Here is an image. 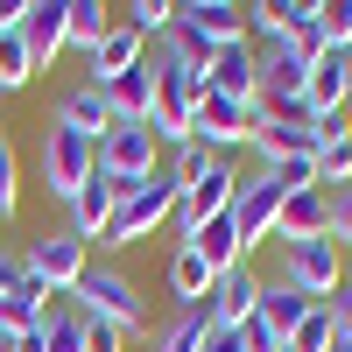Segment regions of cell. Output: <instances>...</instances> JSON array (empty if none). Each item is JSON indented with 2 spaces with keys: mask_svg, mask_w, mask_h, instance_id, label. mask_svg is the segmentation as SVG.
<instances>
[{
  "mask_svg": "<svg viewBox=\"0 0 352 352\" xmlns=\"http://www.w3.org/2000/svg\"><path fill=\"white\" fill-rule=\"evenodd\" d=\"M176 197H184V176H176V169H155L148 184L120 190V204H113V226H106L99 247H134V240H148L155 226L176 219Z\"/></svg>",
  "mask_w": 352,
  "mask_h": 352,
  "instance_id": "cell-1",
  "label": "cell"
},
{
  "mask_svg": "<svg viewBox=\"0 0 352 352\" xmlns=\"http://www.w3.org/2000/svg\"><path fill=\"white\" fill-rule=\"evenodd\" d=\"M71 310L78 317H99V324H113V331H148V303H141V289L120 275V268H85L78 275V289H71Z\"/></svg>",
  "mask_w": 352,
  "mask_h": 352,
  "instance_id": "cell-2",
  "label": "cell"
},
{
  "mask_svg": "<svg viewBox=\"0 0 352 352\" xmlns=\"http://www.w3.org/2000/svg\"><path fill=\"white\" fill-rule=\"evenodd\" d=\"M232 197H240V169H232V155H212V162L184 184V197H176V232H184V247H190L212 219L232 212Z\"/></svg>",
  "mask_w": 352,
  "mask_h": 352,
  "instance_id": "cell-3",
  "label": "cell"
},
{
  "mask_svg": "<svg viewBox=\"0 0 352 352\" xmlns=\"http://www.w3.org/2000/svg\"><path fill=\"white\" fill-rule=\"evenodd\" d=\"M282 282L303 303H331L345 289V254L331 247V232L324 240H282Z\"/></svg>",
  "mask_w": 352,
  "mask_h": 352,
  "instance_id": "cell-4",
  "label": "cell"
},
{
  "mask_svg": "<svg viewBox=\"0 0 352 352\" xmlns=\"http://www.w3.org/2000/svg\"><path fill=\"white\" fill-rule=\"evenodd\" d=\"M92 169H99V148H92L71 120H50V127H43V190H50V197L71 204Z\"/></svg>",
  "mask_w": 352,
  "mask_h": 352,
  "instance_id": "cell-5",
  "label": "cell"
},
{
  "mask_svg": "<svg viewBox=\"0 0 352 352\" xmlns=\"http://www.w3.org/2000/svg\"><path fill=\"white\" fill-rule=\"evenodd\" d=\"M190 141L204 155H232L254 141V106L240 99H219V92H197V113H190Z\"/></svg>",
  "mask_w": 352,
  "mask_h": 352,
  "instance_id": "cell-6",
  "label": "cell"
},
{
  "mask_svg": "<svg viewBox=\"0 0 352 352\" xmlns=\"http://www.w3.org/2000/svg\"><path fill=\"white\" fill-rule=\"evenodd\" d=\"M99 176H113L120 190L148 184V176H155V134H148V127H120V120H113L106 141H99Z\"/></svg>",
  "mask_w": 352,
  "mask_h": 352,
  "instance_id": "cell-7",
  "label": "cell"
},
{
  "mask_svg": "<svg viewBox=\"0 0 352 352\" xmlns=\"http://www.w3.org/2000/svg\"><path fill=\"white\" fill-rule=\"evenodd\" d=\"M21 268L36 275L43 289H56V296H71V289H78V275L92 268V261H85V240H71V232H43V240H36V247L21 254Z\"/></svg>",
  "mask_w": 352,
  "mask_h": 352,
  "instance_id": "cell-8",
  "label": "cell"
},
{
  "mask_svg": "<svg viewBox=\"0 0 352 352\" xmlns=\"http://www.w3.org/2000/svg\"><path fill=\"white\" fill-rule=\"evenodd\" d=\"M282 184L268 169H254V176H240V197H232V226H240V247H261L275 232V219H282Z\"/></svg>",
  "mask_w": 352,
  "mask_h": 352,
  "instance_id": "cell-9",
  "label": "cell"
},
{
  "mask_svg": "<svg viewBox=\"0 0 352 352\" xmlns=\"http://www.w3.org/2000/svg\"><path fill=\"white\" fill-rule=\"evenodd\" d=\"M197 310H204V324H212V331H247L254 310H261V282H254L247 268H226V275H212V296H204Z\"/></svg>",
  "mask_w": 352,
  "mask_h": 352,
  "instance_id": "cell-10",
  "label": "cell"
},
{
  "mask_svg": "<svg viewBox=\"0 0 352 352\" xmlns=\"http://www.w3.org/2000/svg\"><path fill=\"white\" fill-rule=\"evenodd\" d=\"M204 92L254 106V99H261V78H254V43H226V50H212V56H204Z\"/></svg>",
  "mask_w": 352,
  "mask_h": 352,
  "instance_id": "cell-11",
  "label": "cell"
},
{
  "mask_svg": "<svg viewBox=\"0 0 352 352\" xmlns=\"http://www.w3.org/2000/svg\"><path fill=\"white\" fill-rule=\"evenodd\" d=\"M113 204H120V184L92 169V176H85V190L64 204V212H71V226H64V232H71V240H106V226H113Z\"/></svg>",
  "mask_w": 352,
  "mask_h": 352,
  "instance_id": "cell-12",
  "label": "cell"
},
{
  "mask_svg": "<svg viewBox=\"0 0 352 352\" xmlns=\"http://www.w3.org/2000/svg\"><path fill=\"white\" fill-rule=\"evenodd\" d=\"M99 92H106V106H113L120 127H148L155 120V71H148V56H141L134 71H120L113 85H99Z\"/></svg>",
  "mask_w": 352,
  "mask_h": 352,
  "instance_id": "cell-13",
  "label": "cell"
},
{
  "mask_svg": "<svg viewBox=\"0 0 352 352\" xmlns=\"http://www.w3.org/2000/svg\"><path fill=\"white\" fill-rule=\"evenodd\" d=\"M21 43H28V64L50 71V56L71 43V0H36L28 21H21Z\"/></svg>",
  "mask_w": 352,
  "mask_h": 352,
  "instance_id": "cell-14",
  "label": "cell"
},
{
  "mask_svg": "<svg viewBox=\"0 0 352 352\" xmlns=\"http://www.w3.org/2000/svg\"><path fill=\"white\" fill-rule=\"evenodd\" d=\"M324 226H331V197L310 184V190H289V197H282L275 240H324Z\"/></svg>",
  "mask_w": 352,
  "mask_h": 352,
  "instance_id": "cell-15",
  "label": "cell"
},
{
  "mask_svg": "<svg viewBox=\"0 0 352 352\" xmlns=\"http://www.w3.org/2000/svg\"><path fill=\"white\" fill-rule=\"evenodd\" d=\"M247 148L261 155V169H268V162H317V134L310 127H275V120L254 113V141H247Z\"/></svg>",
  "mask_w": 352,
  "mask_h": 352,
  "instance_id": "cell-16",
  "label": "cell"
},
{
  "mask_svg": "<svg viewBox=\"0 0 352 352\" xmlns=\"http://www.w3.org/2000/svg\"><path fill=\"white\" fill-rule=\"evenodd\" d=\"M141 56H148V43H141L127 21H113V28H106V43H99L92 56H85V64H92V78H85V85H113L120 71H134Z\"/></svg>",
  "mask_w": 352,
  "mask_h": 352,
  "instance_id": "cell-17",
  "label": "cell"
},
{
  "mask_svg": "<svg viewBox=\"0 0 352 352\" xmlns=\"http://www.w3.org/2000/svg\"><path fill=\"white\" fill-rule=\"evenodd\" d=\"M310 310H317V303H303V296H296L289 282H261V310H254V324H268V331H275V338L289 345V331H296Z\"/></svg>",
  "mask_w": 352,
  "mask_h": 352,
  "instance_id": "cell-18",
  "label": "cell"
},
{
  "mask_svg": "<svg viewBox=\"0 0 352 352\" xmlns=\"http://www.w3.org/2000/svg\"><path fill=\"white\" fill-rule=\"evenodd\" d=\"M169 296H176V310H197L204 296H212V268H204L197 247H176L169 254Z\"/></svg>",
  "mask_w": 352,
  "mask_h": 352,
  "instance_id": "cell-19",
  "label": "cell"
},
{
  "mask_svg": "<svg viewBox=\"0 0 352 352\" xmlns=\"http://www.w3.org/2000/svg\"><path fill=\"white\" fill-rule=\"evenodd\" d=\"M56 120H71V127L99 148V141H106V127H113V106H106V92H99V85H78V92L56 106Z\"/></svg>",
  "mask_w": 352,
  "mask_h": 352,
  "instance_id": "cell-20",
  "label": "cell"
},
{
  "mask_svg": "<svg viewBox=\"0 0 352 352\" xmlns=\"http://www.w3.org/2000/svg\"><path fill=\"white\" fill-rule=\"evenodd\" d=\"M190 247L204 254V268H212V275H226V268H247V247H240V226H232V212H226V219H212V226H204Z\"/></svg>",
  "mask_w": 352,
  "mask_h": 352,
  "instance_id": "cell-21",
  "label": "cell"
},
{
  "mask_svg": "<svg viewBox=\"0 0 352 352\" xmlns=\"http://www.w3.org/2000/svg\"><path fill=\"white\" fill-rule=\"evenodd\" d=\"M310 106H317V120H338L345 113V56H310Z\"/></svg>",
  "mask_w": 352,
  "mask_h": 352,
  "instance_id": "cell-22",
  "label": "cell"
},
{
  "mask_svg": "<svg viewBox=\"0 0 352 352\" xmlns=\"http://www.w3.org/2000/svg\"><path fill=\"white\" fill-rule=\"evenodd\" d=\"M345 56L352 50V0H324L317 8V21H310V56Z\"/></svg>",
  "mask_w": 352,
  "mask_h": 352,
  "instance_id": "cell-23",
  "label": "cell"
},
{
  "mask_svg": "<svg viewBox=\"0 0 352 352\" xmlns=\"http://www.w3.org/2000/svg\"><path fill=\"white\" fill-rule=\"evenodd\" d=\"M106 28H113V8H106V0H71V43H78L85 56L106 43Z\"/></svg>",
  "mask_w": 352,
  "mask_h": 352,
  "instance_id": "cell-24",
  "label": "cell"
},
{
  "mask_svg": "<svg viewBox=\"0 0 352 352\" xmlns=\"http://www.w3.org/2000/svg\"><path fill=\"white\" fill-rule=\"evenodd\" d=\"M204 338H212V324H204V310H176L169 324L155 331V352H197Z\"/></svg>",
  "mask_w": 352,
  "mask_h": 352,
  "instance_id": "cell-25",
  "label": "cell"
},
{
  "mask_svg": "<svg viewBox=\"0 0 352 352\" xmlns=\"http://www.w3.org/2000/svg\"><path fill=\"white\" fill-rule=\"evenodd\" d=\"M127 28H134V36L141 43H148V36H169V28H176V8H169V0H127Z\"/></svg>",
  "mask_w": 352,
  "mask_h": 352,
  "instance_id": "cell-26",
  "label": "cell"
},
{
  "mask_svg": "<svg viewBox=\"0 0 352 352\" xmlns=\"http://www.w3.org/2000/svg\"><path fill=\"white\" fill-rule=\"evenodd\" d=\"M317 176H324V184H352V127L317 141Z\"/></svg>",
  "mask_w": 352,
  "mask_h": 352,
  "instance_id": "cell-27",
  "label": "cell"
},
{
  "mask_svg": "<svg viewBox=\"0 0 352 352\" xmlns=\"http://www.w3.org/2000/svg\"><path fill=\"white\" fill-rule=\"evenodd\" d=\"M43 352H85V317L78 310H50L43 317Z\"/></svg>",
  "mask_w": 352,
  "mask_h": 352,
  "instance_id": "cell-28",
  "label": "cell"
},
{
  "mask_svg": "<svg viewBox=\"0 0 352 352\" xmlns=\"http://www.w3.org/2000/svg\"><path fill=\"white\" fill-rule=\"evenodd\" d=\"M28 78H36V64H28V43H21V36H0V92H21Z\"/></svg>",
  "mask_w": 352,
  "mask_h": 352,
  "instance_id": "cell-29",
  "label": "cell"
},
{
  "mask_svg": "<svg viewBox=\"0 0 352 352\" xmlns=\"http://www.w3.org/2000/svg\"><path fill=\"white\" fill-rule=\"evenodd\" d=\"M282 352H331V317H324V303H317L303 324L289 331V345H282Z\"/></svg>",
  "mask_w": 352,
  "mask_h": 352,
  "instance_id": "cell-30",
  "label": "cell"
},
{
  "mask_svg": "<svg viewBox=\"0 0 352 352\" xmlns=\"http://www.w3.org/2000/svg\"><path fill=\"white\" fill-rule=\"evenodd\" d=\"M324 232H331V247H338V254L352 247V184L331 190V226H324Z\"/></svg>",
  "mask_w": 352,
  "mask_h": 352,
  "instance_id": "cell-31",
  "label": "cell"
},
{
  "mask_svg": "<svg viewBox=\"0 0 352 352\" xmlns=\"http://www.w3.org/2000/svg\"><path fill=\"white\" fill-rule=\"evenodd\" d=\"M14 197H21V169H14V141L0 134V219L14 212Z\"/></svg>",
  "mask_w": 352,
  "mask_h": 352,
  "instance_id": "cell-32",
  "label": "cell"
},
{
  "mask_svg": "<svg viewBox=\"0 0 352 352\" xmlns=\"http://www.w3.org/2000/svg\"><path fill=\"white\" fill-rule=\"evenodd\" d=\"M324 317H331V345H345V352H352V282L324 303Z\"/></svg>",
  "mask_w": 352,
  "mask_h": 352,
  "instance_id": "cell-33",
  "label": "cell"
},
{
  "mask_svg": "<svg viewBox=\"0 0 352 352\" xmlns=\"http://www.w3.org/2000/svg\"><path fill=\"white\" fill-rule=\"evenodd\" d=\"M85 352H127V331L99 324V317H85Z\"/></svg>",
  "mask_w": 352,
  "mask_h": 352,
  "instance_id": "cell-34",
  "label": "cell"
},
{
  "mask_svg": "<svg viewBox=\"0 0 352 352\" xmlns=\"http://www.w3.org/2000/svg\"><path fill=\"white\" fill-rule=\"evenodd\" d=\"M28 8H36V0H0V36H21V21H28Z\"/></svg>",
  "mask_w": 352,
  "mask_h": 352,
  "instance_id": "cell-35",
  "label": "cell"
},
{
  "mask_svg": "<svg viewBox=\"0 0 352 352\" xmlns=\"http://www.w3.org/2000/svg\"><path fill=\"white\" fill-rule=\"evenodd\" d=\"M197 352H247V331H212Z\"/></svg>",
  "mask_w": 352,
  "mask_h": 352,
  "instance_id": "cell-36",
  "label": "cell"
},
{
  "mask_svg": "<svg viewBox=\"0 0 352 352\" xmlns=\"http://www.w3.org/2000/svg\"><path fill=\"white\" fill-rule=\"evenodd\" d=\"M14 282H21V254H8V247H0V296H8Z\"/></svg>",
  "mask_w": 352,
  "mask_h": 352,
  "instance_id": "cell-37",
  "label": "cell"
},
{
  "mask_svg": "<svg viewBox=\"0 0 352 352\" xmlns=\"http://www.w3.org/2000/svg\"><path fill=\"white\" fill-rule=\"evenodd\" d=\"M345 106H352V50H345Z\"/></svg>",
  "mask_w": 352,
  "mask_h": 352,
  "instance_id": "cell-38",
  "label": "cell"
},
{
  "mask_svg": "<svg viewBox=\"0 0 352 352\" xmlns=\"http://www.w3.org/2000/svg\"><path fill=\"white\" fill-rule=\"evenodd\" d=\"M0 352H14V331H8V324H0Z\"/></svg>",
  "mask_w": 352,
  "mask_h": 352,
  "instance_id": "cell-39",
  "label": "cell"
},
{
  "mask_svg": "<svg viewBox=\"0 0 352 352\" xmlns=\"http://www.w3.org/2000/svg\"><path fill=\"white\" fill-rule=\"evenodd\" d=\"M331 352H345V345H331Z\"/></svg>",
  "mask_w": 352,
  "mask_h": 352,
  "instance_id": "cell-40",
  "label": "cell"
},
{
  "mask_svg": "<svg viewBox=\"0 0 352 352\" xmlns=\"http://www.w3.org/2000/svg\"><path fill=\"white\" fill-rule=\"evenodd\" d=\"M0 226H8V219H0Z\"/></svg>",
  "mask_w": 352,
  "mask_h": 352,
  "instance_id": "cell-41",
  "label": "cell"
}]
</instances>
